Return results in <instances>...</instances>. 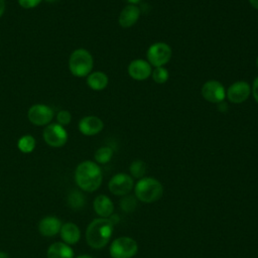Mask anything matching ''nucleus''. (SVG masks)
<instances>
[{
    "label": "nucleus",
    "mask_w": 258,
    "mask_h": 258,
    "mask_svg": "<svg viewBox=\"0 0 258 258\" xmlns=\"http://www.w3.org/2000/svg\"><path fill=\"white\" fill-rule=\"evenodd\" d=\"M109 83L108 76L101 71L92 72L87 76V85L94 91L104 90Z\"/></svg>",
    "instance_id": "6ab92c4d"
},
{
    "label": "nucleus",
    "mask_w": 258,
    "mask_h": 258,
    "mask_svg": "<svg viewBox=\"0 0 258 258\" xmlns=\"http://www.w3.org/2000/svg\"><path fill=\"white\" fill-rule=\"evenodd\" d=\"M141 15V9L137 5L128 4L120 12L118 22L121 27L129 28L133 26Z\"/></svg>",
    "instance_id": "4468645a"
},
{
    "label": "nucleus",
    "mask_w": 258,
    "mask_h": 258,
    "mask_svg": "<svg viewBox=\"0 0 258 258\" xmlns=\"http://www.w3.org/2000/svg\"><path fill=\"white\" fill-rule=\"evenodd\" d=\"M47 258H74L75 253L72 247L64 242L52 243L46 252Z\"/></svg>",
    "instance_id": "a211bd4d"
},
{
    "label": "nucleus",
    "mask_w": 258,
    "mask_h": 258,
    "mask_svg": "<svg viewBox=\"0 0 258 258\" xmlns=\"http://www.w3.org/2000/svg\"><path fill=\"white\" fill-rule=\"evenodd\" d=\"M134 192L137 200L145 204H151L162 197L163 186L156 178L146 176L137 181L134 185Z\"/></svg>",
    "instance_id": "7ed1b4c3"
},
{
    "label": "nucleus",
    "mask_w": 258,
    "mask_h": 258,
    "mask_svg": "<svg viewBox=\"0 0 258 258\" xmlns=\"http://www.w3.org/2000/svg\"><path fill=\"white\" fill-rule=\"evenodd\" d=\"M114 230L113 223L107 218L93 220L86 230V240L94 249L104 248L110 241Z\"/></svg>",
    "instance_id": "f03ea898"
},
{
    "label": "nucleus",
    "mask_w": 258,
    "mask_h": 258,
    "mask_svg": "<svg viewBox=\"0 0 258 258\" xmlns=\"http://www.w3.org/2000/svg\"><path fill=\"white\" fill-rule=\"evenodd\" d=\"M102 180V170L97 162L85 160L76 167L75 181L82 190L95 191L100 187Z\"/></svg>",
    "instance_id": "f257e3e1"
},
{
    "label": "nucleus",
    "mask_w": 258,
    "mask_h": 258,
    "mask_svg": "<svg viewBox=\"0 0 258 258\" xmlns=\"http://www.w3.org/2000/svg\"><path fill=\"white\" fill-rule=\"evenodd\" d=\"M5 9H6V3H5V0H0V17L4 14Z\"/></svg>",
    "instance_id": "c85d7f7f"
},
{
    "label": "nucleus",
    "mask_w": 258,
    "mask_h": 258,
    "mask_svg": "<svg viewBox=\"0 0 258 258\" xmlns=\"http://www.w3.org/2000/svg\"><path fill=\"white\" fill-rule=\"evenodd\" d=\"M151 78L156 84H164L169 78V73L164 67H157L152 70Z\"/></svg>",
    "instance_id": "b1692460"
},
{
    "label": "nucleus",
    "mask_w": 258,
    "mask_h": 258,
    "mask_svg": "<svg viewBox=\"0 0 258 258\" xmlns=\"http://www.w3.org/2000/svg\"><path fill=\"white\" fill-rule=\"evenodd\" d=\"M59 234H60L61 240L70 246L77 244L81 239L80 228L75 223H72V222L62 224Z\"/></svg>",
    "instance_id": "dca6fc26"
},
{
    "label": "nucleus",
    "mask_w": 258,
    "mask_h": 258,
    "mask_svg": "<svg viewBox=\"0 0 258 258\" xmlns=\"http://www.w3.org/2000/svg\"><path fill=\"white\" fill-rule=\"evenodd\" d=\"M249 3L254 9L258 10V0H249Z\"/></svg>",
    "instance_id": "c756f323"
},
{
    "label": "nucleus",
    "mask_w": 258,
    "mask_h": 258,
    "mask_svg": "<svg viewBox=\"0 0 258 258\" xmlns=\"http://www.w3.org/2000/svg\"><path fill=\"white\" fill-rule=\"evenodd\" d=\"M136 206H137V201L135 198H133L131 196H125L120 201V207L126 213L133 212L136 209Z\"/></svg>",
    "instance_id": "393cba45"
},
{
    "label": "nucleus",
    "mask_w": 258,
    "mask_h": 258,
    "mask_svg": "<svg viewBox=\"0 0 258 258\" xmlns=\"http://www.w3.org/2000/svg\"><path fill=\"white\" fill-rule=\"evenodd\" d=\"M44 142L51 147H61L68 141V132L66 128L58 123H49L42 132Z\"/></svg>",
    "instance_id": "0eeeda50"
},
{
    "label": "nucleus",
    "mask_w": 258,
    "mask_h": 258,
    "mask_svg": "<svg viewBox=\"0 0 258 258\" xmlns=\"http://www.w3.org/2000/svg\"><path fill=\"white\" fill-rule=\"evenodd\" d=\"M251 94V86L245 81L234 82L226 90V98L233 104L244 103Z\"/></svg>",
    "instance_id": "9b49d317"
},
{
    "label": "nucleus",
    "mask_w": 258,
    "mask_h": 258,
    "mask_svg": "<svg viewBox=\"0 0 258 258\" xmlns=\"http://www.w3.org/2000/svg\"><path fill=\"white\" fill-rule=\"evenodd\" d=\"M0 258H9V256H8L7 253H5L3 251H0Z\"/></svg>",
    "instance_id": "2f4dec72"
},
{
    "label": "nucleus",
    "mask_w": 258,
    "mask_h": 258,
    "mask_svg": "<svg viewBox=\"0 0 258 258\" xmlns=\"http://www.w3.org/2000/svg\"><path fill=\"white\" fill-rule=\"evenodd\" d=\"M18 4L24 9H31L40 4L42 0H17Z\"/></svg>",
    "instance_id": "bb28decb"
},
{
    "label": "nucleus",
    "mask_w": 258,
    "mask_h": 258,
    "mask_svg": "<svg viewBox=\"0 0 258 258\" xmlns=\"http://www.w3.org/2000/svg\"><path fill=\"white\" fill-rule=\"evenodd\" d=\"M56 121L61 126H67L72 121V114L68 110H60L56 113Z\"/></svg>",
    "instance_id": "a878e982"
},
{
    "label": "nucleus",
    "mask_w": 258,
    "mask_h": 258,
    "mask_svg": "<svg viewBox=\"0 0 258 258\" xmlns=\"http://www.w3.org/2000/svg\"><path fill=\"white\" fill-rule=\"evenodd\" d=\"M251 94L254 98V100L258 103V77H256L252 83L251 87Z\"/></svg>",
    "instance_id": "cd10ccee"
},
{
    "label": "nucleus",
    "mask_w": 258,
    "mask_h": 258,
    "mask_svg": "<svg viewBox=\"0 0 258 258\" xmlns=\"http://www.w3.org/2000/svg\"><path fill=\"white\" fill-rule=\"evenodd\" d=\"M129 4H133V5H137L140 3L141 0H126Z\"/></svg>",
    "instance_id": "7c9ffc66"
},
{
    "label": "nucleus",
    "mask_w": 258,
    "mask_h": 258,
    "mask_svg": "<svg viewBox=\"0 0 258 258\" xmlns=\"http://www.w3.org/2000/svg\"><path fill=\"white\" fill-rule=\"evenodd\" d=\"M201 93L203 98L213 104H219L226 99V90L222 83L216 80L207 81L202 89Z\"/></svg>",
    "instance_id": "9d476101"
},
{
    "label": "nucleus",
    "mask_w": 258,
    "mask_h": 258,
    "mask_svg": "<svg viewBox=\"0 0 258 258\" xmlns=\"http://www.w3.org/2000/svg\"><path fill=\"white\" fill-rule=\"evenodd\" d=\"M76 258H94V257H93V256H91V255L84 254V255H80V256H78V257H76Z\"/></svg>",
    "instance_id": "473e14b6"
},
{
    "label": "nucleus",
    "mask_w": 258,
    "mask_h": 258,
    "mask_svg": "<svg viewBox=\"0 0 258 258\" xmlns=\"http://www.w3.org/2000/svg\"><path fill=\"white\" fill-rule=\"evenodd\" d=\"M94 58L91 52L85 48L75 49L69 58V70L73 76L78 78L87 77L92 73Z\"/></svg>",
    "instance_id": "20e7f679"
},
{
    "label": "nucleus",
    "mask_w": 258,
    "mask_h": 258,
    "mask_svg": "<svg viewBox=\"0 0 258 258\" xmlns=\"http://www.w3.org/2000/svg\"><path fill=\"white\" fill-rule=\"evenodd\" d=\"M256 66L258 67V56H257V58H256Z\"/></svg>",
    "instance_id": "f704fd0d"
},
{
    "label": "nucleus",
    "mask_w": 258,
    "mask_h": 258,
    "mask_svg": "<svg viewBox=\"0 0 258 258\" xmlns=\"http://www.w3.org/2000/svg\"><path fill=\"white\" fill-rule=\"evenodd\" d=\"M62 224L61 221L54 216H47L38 223V231L44 237H53L59 233Z\"/></svg>",
    "instance_id": "2eb2a0df"
},
{
    "label": "nucleus",
    "mask_w": 258,
    "mask_h": 258,
    "mask_svg": "<svg viewBox=\"0 0 258 258\" xmlns=\"http://www.w3.org/2000/svg\"><path fill=\"white\" fill-rule=\"evenodd\" d=\"M133 177L123 172L113 175L108 183L109 190L115 196H127L133 189Z\"/></svg>",
    "instance_id": "1a4fd4ad"
},
{
    "label": "nucleus",
    "mask_w": 258,
    "mask_h": 258,
    "mask_svg": "<svg viewBox=\"0 0 258 258\" xmlns=\"http://www.w3.org/2000/svg\"><path fill=\"white\" fill-rule=\"evenodd\" d=\"M138 251L137 242L130 237H119L110 245L112 258H132Z\"/></svg>",
    "instance_id": "423d86ee"
},
{
    "label": "nucleus",
    "mask_w": 258,
    "mask_h": 258,
    "mask_svg": "<svg viewBox=\"0 0 258 258\" xmlns=\"http://www.w3.org/2000/svg\"><path fill=\"white\" fill-rule=\"evenodd\" d=\"M85 196L79 190H73L68 196V205L74 210H80L85 206Z\"/></svg>",
    "instance_id": "412c9836"
},
{
    "label": "nucleus",
    "mask_w": 258,
    "mask_h": 258,
    "mask_svg": "<svg viewBox=\"0 0 258 258\" xmlns=\"http://www.w3.org/2000/svg\"><path fill=\"white\" fill-rule=\"evenodd\" d=\"M79 131L85 136H94L99 134L104 128V122L95 115H88L79 121Z\"/></svg>",
    "instance_id": "ddd939ff"
},
{
    "label": "nucleus",
    "mask_w": 258,
    "mask_h": 258,
    "mask_svg": "<svg viewBox=\"0 0 258 258\" xmlns=\"http://www.w3.org/2000/svg\"><path fill=\"white\" fill-rule=\"evenodd\" d=\"M54 117L53 110L44 104H34L27 112V118L35 126H46Z\"/></svg>",
    "instance_id": "6e6552de"
},
{
    "label": "nucleus",
    "mask_w": 258,
    "mask_h": 258,
    "mask_svg": "<svg viewBox=\"0 0 258 258\" xmlns=\"http://www.w3.org/2000/svg\"><path fill=\"white\" fill-rule=\"evenodd\" d=\"M36 145L35 138L32 135L26 134L21 136L17 141V147L22 153H30L34 150Z\"/></svg>",
    "instance_id": "aec40b11"
},
{
    "label": "nucleus",
    "mask_w": 258,
    "mask_h": 258,
    "mask_svg": "<svg viewBox=\"0 0 258 258\" xmlns=\"http://www.w3.org/2000/svg\"><path fill=\"white\" fill-rule=\"evenodd\" d=\"M128 75L135 81L147 80L152 73L151 64L142 58H136L128 64Z\"/></svg>",
    "instance_id": "f8f14e48"
},
{
    "label": "nucleus",
    "mask_w": 258,
    "mask_h": 258,
    "mask_svg": "<svg viewBox=\"0 0 258 258\" xmlns=\"http://www.w3.org/2000/svg\"><path fill=\"white\" fill-rule=\"evenodd\" d=\"M172 50L171 47L162 41L152 43L146 52L147 61L151 64V67H164L171 58Z\"/></svg>",
    "instance_id": "39448f33"
},
{
    "label": "nucleus",
    "mask_w": 258,
    "mask_h": 258,
    "mask_svg": "<svg viewBox=\"0 0 258 258\" xmlns=\"http://www.w3.org/2000/svg\"><path fill=\"white\" fill-rule=\"evenodd\" d=\"M129 171L132 177L135 178H142L145 175L146 172V164L144 161L142 160H134L131 162L130 166H129Z\"/></svg>",
    "instance_id": "5701e85b"
},
{
    "label": "nucleus",
    "mask_w": 258,
    "mask_h": 258,
    "mask_svg": "<svg viewBox=\"0 0 258 258\" xmlns=\"http://www.w3.org/2000/svg\"><path fill=\"white\" fill-rule=\"evenodd\" d=\"M95 213L101 218H109L114 212V205L111 199L105 195L96 197L93 203Z\"/></svg>",
    "instance_id": "f3484780"
},
{
    "label": "nucleus",
    "mask_w": 258,
    "mask_h": 258,
    "mask_svg": "<svg viewBox=\"0 0 258 258\" xmlns=\"http://www.w3.org/2000/svg\"><path fill=\"white\" fill-rule=\"evenodd\" d=\"M44 1H46V2H48V3H53V2H56L57 0H44Z\"/></svg>",
    "instance_id": "72a5a7b5"
},
{
    "label": "nucleus",
    "mask_w": 258,
    "mask_h": 258,
    "mask_svg": "<svg viewBox=\"0 0 258 258\" xmlns=\"http://www.w3.org/2000/svg\"><path fill=\"white\" fill-rule=\"evenodd\" d=\"M113 149L109 146H102L98 148L94 154V158L97 163L105 164L108 163L113 156Z\"/></svg>",
    "instance_id": "4be33fe9"
}]
</instances>
